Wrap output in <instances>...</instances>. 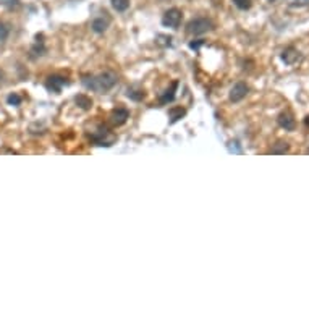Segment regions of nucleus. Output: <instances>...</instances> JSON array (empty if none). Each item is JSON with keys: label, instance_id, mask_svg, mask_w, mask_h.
<instances>
[{"label": "nucleus", "instance_id": "nucleus-13", "mask_svg": "<svg viewBox=\"0 0 309 309\" xmlns=\"http://www.w3.org/2000/svg\"><path fill=\"white\" fill-rule=\"evenodd\" d=\"M110 3L116 11H126L130 7V0H110Z\"/></svg>", "mask_w": 309, "mask_h": 309}, {"label": "nucleus", "instance_id": "nucleus-21", "mask_svg": "<svg viewBox=\"0 0 309 309\" xmlns=\"http://www.w3.org/2000/svg\"><path fill=\"white\" fill-rule=\"evenodd\" d=\"M0 3L11 8V7H15V5H18V0H0Z\"/></svg>", "mask_w": 309, "mask_h": 309}, {"label": "nucleus", "instance_id": "nucleus-6", "mask_svg": "<svg viewBox=\"0 0 309 309\" xmlns=\"http://www.w3.org/2000/svg\"><path fill=\"white\" fill-rule=\"evenodd\" d=\"M110 25V18L107 16V13H104V16H97V18L92 20L91 23V29L94 31L96 34H102L106 29L109 28Z\"/></svg>", "mask_w": 309, "mask_h": 309}, {"label": "nucleus", "instance_id": "nucleus-26", "mask_svg": "<svg viewBox=\"0 0 309 309\" xmlns=\"http://www.w3.org/2000/svg\"><path fill=\"white\" fill-rule=\"evenodd\" d=\"M269 2H275V0H269Z\"/></svg>", "mask_w": 309, "mask_h": 309}, {"label": "nucleus", "instance_id": "nucleus-24", "mask_svg": "<svg viewBox=\"0 0 309 309\" xmlns=\"http://www.w3.org/2000/svg\"><path fill=\"white\" fill-rule=\"evenodd\" d=\"M305 123H306V126L309 128V115L306 116V118H305Z\"/></svg>", "mask_w": 309, "mask_h": 309}, {"label": "nucleus", "instance_id": "nucleus-11", "mask_svg": "<svg viewBox=\"0 0 309 309\" xmlns=\"http://www.w3.org/2000/svg\"><path fill=\"white\" fill-rule=\"evenodd\" d=\"M177 86H178V83L175 81V83L172 84L170 89H167V91L164 92V94L160 96V99H159L160 104H164V106H165V104H168V102H172V101H173V99H175V89H177Z\"/></svg>", "mask_w": 309, "mask_h": 309}, {"label": "nucleus", "instance_id": "nucleus-7", "mask_svg": "<svg viewBox=\"0 0 309 309\" xmlns=\"http://www.w3.org/2000/svg\"><path fill=\"white\" fill-rule=\"evenodd\" d=\"M130 118V112H128L126 109H115L114 112H112V115H110V121H112L114 125H116V126H120V125H123L125 121Z\"/></svg>", "mask_w": 309, "mask_h": 309}, {"label": "nucleus", "instance_id": "nucleus-4", "mask_svg": "<svg viewBox=\"0 0 309 309\" xmlns=\"http://www.w3.org/2000/svg\"><path fill=\"white\" fill-rule=\"evenodd\" d=\"M67 84H68L67 78L58 77V75H54V77H49L47 83H45V86H47V89L52 91V92H55V94H58V92H60V91L63 89V86H67Z\"/></svg>", "mask_w": 309, "mask_h": 309}, {"label": "nucleus", "instance_id": "nucleus-14", "mask_svg": "<svg viewBox=\"0 0 309 309\" xmlns=\"http://www.w3.org/2000/svg\"><path fill=\"white\" fill-rule=\"evenodd\" d=\"M126 96L130 99H133V101H141V99L144 97V91L136 89V87H128Z\"/></svg>", "mask_w": 309, "mask_h": 309}, {"label": "nucleus", "instance_id": "nucleus-16", "mask_svg": "<svg viewBox=\"0 0 309 309\" xmlns=\"http://www.w3.org/2000/svg\"><path fill=\"white\" fill-rule=\"evenodd\" d=\"M10 36V29L3 21H0V44H3Z\"/></svg>", "mask_w": 309, "mask_h": 309}, {"label": "nucleus", "instance_id": "nucleus-5", "mask_svg": "<svg viewBox=\"0 0 309 309\" xmlns=\"http://www.w3.org/2000/svg\"><path fill=\"white\" fill-rule=\"evenodd\" d=\"M248 91H249L248 86L244 84V83H236L230 89V101L232 102H240V101H243V99L246 97Z\"/></svg>", "mask_w": 309, "mask_h": 309}, {"label": "nucleus", "instance_id": "nucleus-15", "mask_svg": "<svg viewBox=\"0 0 309 309\" xmlns=\"http://www.w3.org/2000/svg\"><path fill=\"white\" fill-rule=\"evenodd\" d=\"M75 101H77V104L81 107V109H84V110H87L91 106H92V101L87 96H77V99H75Z\"/></svg>", "mask_w": 309, "mask_h": 309}, {"label": "nucleus", "instance_id": "nucleus-12", "mask_svg": "<svg viewBox=\"0 0 309 309\" xmlns=\"http://www.w3.org/2000/svg\"><path fill=\"white\" fill-rule=\"evenodd\" d=\"M185 114H186V110H185L183 107H173V109L168 110V116H170V121H172V123H175V121H178L180 118H182V116H185Z\"/></svg>", "mask_w": 309, "mask_h": 309}, {"label": "nucleus", "instance_id": "nucleus-20", "mask_svg": "<svg viewBox=\"0 0 309 309\" xmlns=\"http://www.w3.org/2000/svg\"><path fill=\"white\" fill-rule=\"evenodd\" d=\"M229 151H230V153H235V154H241V149H240V146H238L236 141H232V143H230Z\"/></svg>", "mask_w": 309, "mask_h": 309}, {"label": "nucleus", "instance_id": "nucleus-17", "mask_svg": "<svg viewBox=\"0 0 309 309\" xmlns=\"http://www.w3.org/2000/svg\"><path fill=\"white\" fill-rule=\"evenodd\" d=\"M233 3H235V7L240 8V10H249L251 8V0H233Z\"/></svg>", "mask_w": 309, "mask_h": 309}, {"label": "nucleus", "instance_id": "nucleus-3", "mask_svg": "<svg viewBox=\"0 0 309 309\" xmlns=\"http://www.w3.org/2000/svg\"><path fill=\"white\" fill-rule=\"evenodd\" d=\"M183 20V13L182 10L178 8H170L165 11V15L162 16V25L165 28H172V29H178V26L182 25Z\"/></svg>", "mask_w": 309, "mask_h": 309}, {"label": "nucleus", "instance_id": "nucleus-2", "mask_svg": "<svg viewBox=\"0 0 309 309\" xmlns=\"http://www.w3.org/2000/svg\"><path fill=\"white\" fill-rule=\"evenodd\" d=\"M212 28L214 25L211 20L194 18L186 25V31H188V34H191V36H201V34H206L207 31H211Z\"/></svg>", "mask_w": 309, "mask_h": 309}, {"label": "nucleus", "instance_id": "nucleus-25", "mask_svg": "<svg viewBox=\"0 0 309 309\" xmlns=\"http://www.w3.org/2000/svg\"><path fill=\"white\" fill-rule=\"evenodd\" d=\"M0 83H2V72H0Z\"/></svg>", "mask_w": 309, "mask_h": 309}, {"label": "nucleus", "instance_id": "nucleus-23", "mask_svg": "<svg viewBox=\"0 0 309 309\" xmlns=\"http://www.w3.org/2000/svg\"><path fill=\"white\" fill-rule=\"evenodd\" d=\"M295 3H296V5H308V3H309V0H295Z\"/></svg>", "mask_w": 309, "mask_h": 309}, {"label": "nucleus", "instance_id": "nucleus-18", "mask_svg": "<svg viewBox=\"0 0 309 309\" xmlns=\"http://www.w3.org/2000/svg\"><path fill=\"white\" fill-rule=\"evenodd\" d=\"M285 151H288V144L287 143H277V146H273L272 148V153L273 154H282Z\"/></svg>", "mask_w": 309, "mask_h": 309}, {"label": "nucleus", "instance_id": "nucleus-1", "mask_svg": "<svg viewBox=\"0 0 309 309\" xmlns=\"http://www.w3.org/2000/svg\"><path fill=\"white\" fill-rule=\"evenodd\" d=\"M116 75L114 72H104L94 75V77H84L83 78V84L86 89H91L94 92H107L116 84Z\"/></svg>", "mask_w": 309, "mask_h": 309}, {"label": "nucleus", "instance_id": "nucleus-9", "mask_svg": "<svg viewBox=\"0 0 309 309\" xmlns=\"http://www.w3.org/2000/svg\"><path fill=\"white\" fill-rule=\"evenodd\" d=\"M92 141H94L97 146H112L114 143V136H109L107 130H101L97 135H92Z\"/></svg>", "mask_w": 309, "mask_h": 309}, {"label": "nucleus", "instance_id": "nucleus-8", "mask_svg": "<svg viewBox=\"0 0 309 309\" xmlns=\"http://www.w3.org/2000/svg\"><path fill=\"white\" fill-rule=\"evenodd\" d=\"M278 125L282 128H285L287 131H293L295 126H296V121L293 118V115L288 114V112H282L278 115Z\"/></svg>", "mask_w": 309, "mask_h": 309}, {"label": "nucleus", "instance_id": "nucleus-10", "mask_svg": "<svg viewBox=\"0 0 309 309\" xmlns=\"http://www.w3.org/2000/svg\"><path fill=\"white\" fill-rule=\"evenodd\" d=\"M282 58H283L285 63H288V65H293L295 62L300 60V52L296 50V49H293V47H288L287 50H283Z\"/></svg>", "mask_w": 309, "mask_h": 309}, {"label": "nucleus", "instance_id": "nucleus-22", "mask_svg": "<svg viewBox=\"0 0 309 309\" xmlns=\"http://www.w3.org/2000/svg\"><path fill=\"white\" fill-rule=\"evenodd\" d=\"M201 45H202V42H191V44H190V47H191V49H199Z\"/></svg>", "mask_w": 309, "mask_h": 309}, {"label": "nucleus", "instance_id": "nucleus-19", "mask_svg": "<svg viewBox=\"0 0 309 309\" xmlns=\"http://www.w3.org/2000/svg\"><path fill=\"white\" fill-rule=\"evenodd\" d=\"M7 101H8L10 106H20L23 99H21V96H18V94H10Z\"/></svg>", "mask_w": 309, "mask_h": 309}]
</instances>
